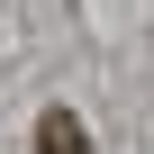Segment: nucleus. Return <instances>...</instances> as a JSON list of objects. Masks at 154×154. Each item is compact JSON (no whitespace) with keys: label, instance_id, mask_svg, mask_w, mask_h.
I'll return each instance as SVG.
<instances>
[{"label":"nucleus","instance_id":"nucleus-1","mask_svg":"<svg viewBox=\"0 0 154 154\" xmlns=\"http://www.w3.org/2000/svg\"><path fill=\"white\" fill-rule=\"evenodd\" d=\"M36 154H91L82 118H72V109H45V118H36Z\"/></svg>","mask_w":154,"mask_h":154}]
</instances>
